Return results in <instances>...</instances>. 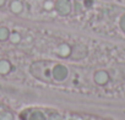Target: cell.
Wrapping results in <instances>:
<instances>
[{"mask_svg":"<svg viewBox=\"0 0 125 120\" xmlns=\"http://www.w3.org/2000/svg\"><path fill=\"white\" fill-rule=\"evenodd\" d=\"M6 37H8L6 28H0V39H5Z\"/></svg>","mask_w":125,"mask_h":120,"instance_id":"3","label":"cell"},{"mask_svg":"<svg viewBox=\"0 0 125 120\" xmlns=\"http://www.w3.org/2000/svg\"><path fill=\"white\" fill-rule=\"evenodd\" d=\"M4 1H5V0H0V5H3V4H4Z\"/></svg>","mask_w":125,"mask_h":120,"instance_id":"6","label":"cell"},{"mask_svg":"<svg viewBox=\"0 0 125 120\" xmlns=\"http://www.w3.org/2000/svg\"><path fill=\"white\" fill-rule=\"evenodd\" d=\"M56 9L61 14H66L70 10V5H69V3L66 1V0H60V1H58V4H56Z\"/></svg>","mask_w":125,"mask_h":120,"instance_id":"1","label":"cell"},{"mask_svg":"<svg viewBox=\"0 0 125 120\" xmlns=\"http://www.w3.org/2000/svg\"><path fill=\"white\" fill-rule=\"evenodd\" d=\"M11 10H12L14 12H20V11L22 10L21 3H20V1H14V3L11 4Z\"/></svg>","mask_w":125,"mask_h":120,"instance_id":"2","label":"cell"},{"mask_svg":"<svg viewBox=\"0 0 125 120\" xmlns=\"http://www.w3.org/2000/svg\"><path fill=\"white\" fill-rule=\"evenodd\" d=\"M10 39H11L12 42H19V40H20V36H19L17 33H14V34L10 36Z\"/></svg>","mask_w":125,"mask_h":120,"instance_id":"4","label":"cell"},{"mask_svg":"<svg viewBox=\"0 0 125 120\" xmlns=\"http://www.w3.org/2000/svg\"><path fill=\"white\" fill-rule=\"evenodd\" d=\"M45 6H47V9H50V8L53 6V4H50V3H47V4H45Z\"/></svg>","mask_w":125,"mask_h":120,"instance_id":"5","label":"cell"}]
</instances>
